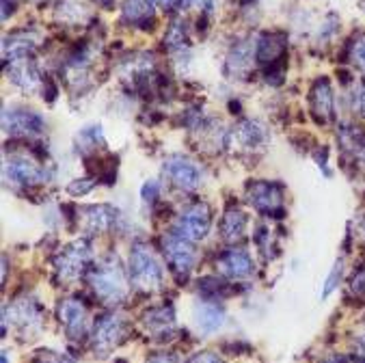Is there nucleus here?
<instances>
[{
	"instance_id": "obj_23",
	"label": "nucleus",
	"mask_w": 365,
	"mask_h": 363,
	"mask_svg": "<svg viewBox=\"0 0 365 363\" xmlns=\"http://www.w3.org/2000/svg\"><path fill=\"white\" fill-rule=\"evenodd\" d=\"M199 290L203 295H207L212 301H216V297L218 295H227L230 290H227V283H223V281H218L216 277H203L201 281H199Z\"/></svg>"
},
{
	"instance_id": "obj_15",
	"label": "nucleus",
	"mask_w": 365,
	"mask_h": 363,
	"mask_svg": "<svg viewBox=\"0 0 365 363\" xmlns=\"http://www.w3.org/2000/svg\"><path fill=\"white\" fill-rule=\"evenodd\" d=\"M266 140V130L255 123V121H240L230 134H227V143L236 145L242 152H253L259 145Z\"/></svg>"
},
{
	"instance_id": "obj_1",
	"label": "nucleus",
	"mask_w": 365,
	"mask_h": 363,
	"mask_svg": "<svg viewBox=\"0 0 365 363\" xmlns=\"http://www.w3.org/2000/svg\"><path fill=\"white\" fill-rule=\"evenodd\" d=\"M87 279L106 305H117L128 297V279L117 257H108L93 266L87 272Z\"/></svg>"
},
{
	"instance_id": "obj_4",
	"label": "nucleus",
	"mask_w": 365,
	"mask_h": 363,
	"mask_svg": "<svg viewBox=\"0 0 365 363\" xmlns=\"http://www.w3.org/2000/svg\"><path fill=\"white\" fill-rule=\"evenodd\" d=\"M128 324L119 314H104L96 320L91 333V348L100 357H108L125 339Z\"/></svg>"
},
{
	"instance_id": "obj_37",
	"label": "nucleus",
	"mask_w": 365,
	"mask_h": 363,
	"mask_svg": "<svg viewBox=\"0 0 365 363\" xmlns=\"http://www.w3.org/2000/svg\"><path fill=\"white\" fill-rule=\"evenodd\" d=\"M96 3H100V5H104V7H108L113 0H96Z\"/></svg>"
},
{
	"instance_id": "obj_12",
	"label": "nucleus",
	"mask_w": 365,
	"mask_h": 363,
	"mask_svg": "<svg viewBox=\"0 0 365 363\" xmlns=\"http://www.w3.org/2000/svg\"><path fill=\"white\" fill-rule=\"evenodd\" d=\"M221 275H225L227 279L240 281V279H249L255 272V264L251 260V255L242 249H230L225 251L216 262Z\"/></svg>"
},
{
	"instance_id": "obj_36",
	"label": "nucleus",
	"mask_w": 365,
	"mask_h": 363,
	"mask_svg": "<svg viewBox=\"0 0 365 363\" xmlns=\"http://www.w3.org/2000/svg\"><path fill=\"white\" fill-rule=\"evenodd\" d=\"M359 359L365 363V335L361 337V342H359Z\"/></svg>"
},
{
	"instance_id": "obj_25",
	"label": "nucleus",
	"mask_w": 365,
	"mask_h": 363,
	"mask_svg": "<svg viewBox=\"0 0 365 363\" xmlns=\"http://www.w3.org/2000/svg\"><path fill=\"white\" fill-rule=\"evenodd\" d=\"M352 61L365 71V35H359L352 44Z\"/></svg>"
},
{
	"instance_id": "obj_11",
	"label": "nucleus",
	"mask_w": 365,
	"mask_h": 363,
	"mask_svg": "<svg viewBox=\"0 0 365 363\" xmlns=\"http://www.w3.org/2000/svg\"><path fill=\"white\" fill-rule=\"evenodd\" d=\"M5 178L11 180L18 186H35V184H43L50 178V171L24 156L11 158L5 165Z\"/></svg>"
},
{
	"instance_id": "obj_34",
	"label": "nucleus",
	"mask_w": 365,
	"mask_h": 363,
	"mask_svg": "<svg viewBox=\"0 0 365 363\" xmlns=\"http://www.w3.org/2000/svg\"><path fill=\"white\" fill-rule=\"evenodd\" d=\"M356 108H359V113L365 117V85L361 87V91H359V98H356Z\"/></svg>"
},
{
	"instance_id": "obj_29",
	"label": "nucleus",
	"mask_w": 365,
	"mask_h": 363,
	"mask_svg": "<svg viewBox=\"0 0 365 363\" xmlns=\"http://www.w3.org/2000/svg\"><path fill=\"white\" fill-rule=\"evenodd\" d=\"M186 363H223V359L214 352H199V354L190 357Z\"/></svg>"
},
{
	"instance_id": "obj_6",
	"label": "nucleus",
	"mask_w": 365,
	"mask_h": 363,
	"mask_svg": "<svg viewBox=\"0 0 365 363\" xmlns=\"http://www.w3.org/2000/svg\"><path fill=\"white\" fill-rule=\"evenodd\" d=\"M89 262H91V245L89 240L83 238L61 249V253L54 257V268L61 279L69 281V279L81 277Z\"/></svg>"
},
{
	"instance_id": "obj_18",
	"label": "nucleus",
	"mask_w": 365,
	"mask_h": 363,
	"mask_svg": "<svg viewBox=\"0 0 365 363\" xmlns=\"http://www.w3.org/2000/svg\"><path fill=\"white\" fill-rule=\"evenodd\" d=\"M121 14H123V20L134 26L150 29L148 24H154V9L150 5V0H125Z\"/></svg>"
},
{
	"instance_id": "obj_33",
	"label": "nucleus",
	"mask_w": 365,
	"mask_h": 363,
	"mask_svg": "<svg viewBox=\"0 0 365 363\" xmlns=\"http://www.w3.org/2000/svg\"><path fill=\"white\" fill-rule=\"evenodd\" d=\"M152 3L158 5V7H163V9H173L175 5L184 3V0H152Z\"/></svg>"
},
{
	"instance_id": "obj_2",
	"label": "nucleus",
	"mask_w": 365,
	"mask_h": 363,
	"mask_svg": "<svg viewBox=\"0 0 365 363\" xmlns=\"http://www.w3.org/2000/svg\"><path fill=\"white\" fill-rule=\"evenodd\" d=\"M130 283L140 292H156L163 287L160 262L145 242H136L130 251Z\"/></svg>"
},
{
	"instance_id": "obj_28",
	"label": "nucleus",
	"mask_w": 365,
	"mask_h": 363,
	"mask_svg": "<svg viewBox=\"0 0 365 363\" xmlns=\"http://www.w3.org/2000/svg\"><path fill=\"white\" fill-rule=\"evenodd\" d=\"M93 186H96V182L89 180V178H87V180H76L74 184L69 186V193H71V195H87Z\"/></svg>"
},
{
	"instance_id": "obj_8",
	"label": "nucleus",
	"mask_w": 365,
	"mask_h": 363,
	"mask_svg": "<svg viewBox=\"0 0 365 363\" xmlns=\"http://www.w3.org/2000/svg\"><path fill=\"white\" fill-rule=\"evenodd\" d=\"M140 327L145 335H150L156 342H169L175 335V310L173 305L152 307L143 314Z\"/></svg>"
},
{
	"instance_id": "obj_13",
	"label": "nucleus",
	"mask_w": 365,
	"mask_h": 363,
	"mask_svg": "<svg viewBox=\"0 0 365 363\" xmlns=\"http://www.w3.org/2000/svg\"><path fill=\"white\" fill-rule=\"evenodd\" d=\"M192 318H195V324L201 333H216L225 324V307L218 305V301H199L195 305V312H192Z\"/></svg>"
},
{
	"instance_id": "obj_32",
	"label": "nucleus",
	"mask_w": 365,
	"mask_h": 363,
	"mask_svg": "<svg viewBox=\"0 0 365 363\" xmlns=\"http://www.w3.org/2000/svg\"><path fill=\"white\" fill-rule=\"evenodd\" d=\"M186 3L197 7V9H201V11H205V14H210L212 7H214V0H186Z\"/></svg>"
},
{
	"instance_id": "obj_20",
	"label": "nucleus",
	"mask_w": 365,
	"mask_h": 363,
	"mask_svg": "<svg viewBox=\"0 0 365 363\" xmlns=\"http://www.w3.org/2000/svg\"><path fill=\"white\" fill-rule=\"evenodd\" d=\"M221 232L227 242H238L247 232V214L238 208H230L221 221Z\"/></svg>"
},
{
	"instance_id": "obj_26",
	"label": "nucleus",
	"mask_w": 365,
	"mask_h": 363,
	"mask_svg": "<svg viewBox=\"0 0 365 363\" xmlns=\"http://www.w3.org/2000/svg\"><path fill=\"white\" fill-rule=\"evenodd\" d=\"M184 41H186V33H184L182 24H173L169 29L167 37H165V44H169V46H184Z\"/></svg>"
},
{
	"instance_id": "obj_16",
	"label": "nucleus",
	"mask_w": 365,
	"mask_h": 363,
	"mask_svg": "<svg viewBox=\"0 0 365 363\" xmlns=\"http://www.w3.org/2000/svg\"><path fill=\"white\" fill-rule=\"evenodd\" d=\"M309 104H312V113L320 123H327L333 119V91H331V83L327 78L316 81V85L312 87L309 93Z\"/></svg>"
},
{
	"instance_id": "obj_21",
	"label": "nucleus",
	"mask_w": 365,
	"mask_h": 363,
	"mask_svg": "<svg viewBox=\"0 0 365 363\" xmlns=\"http://www.w3.org/2000/svg\"><path fill=\"white\" fill-rule=\"evenodd\" d=\"M87 223L91 232H108L117 221V210L110 205H93L87 210Z\"/></svg>"
},
{
	"instance_id": "obj_19",
	"label": "nucleus",
	"mask_w": 365,
	"mask_h": 363,
	"mask_svg": "<svg viewBox=\"0 0 365 363\" xmlns=\"http://www.w3.org/2000/svg\"><path fill=\"white\" fill-rule=\"evenodd\" d=\"M9 78L22 87L24 91H33L39 83V76L35 71V65L29 61V56H20V58H11V69H9Z\"/></svg>"
},
{
	"instance_id": "obj_24",
	"label": "nucleus",
	"mask_w": 365,
	"mask_h": 363,
	"mask_svg": "<svg viewBox=\"0 0 365 363\" xmlns=\"http://www.w3.org/2000/svg\"><path fill=\"white\" fill-rule=\"evenodd\" d=\"M350 292L356 299H365V264L352 275V279H350Z\"/></svg>"
},
{
	"instance_id": "obj_27",
	"label": "nucleus",
	"mask_w": 365,
	"mask_h": 363,
	"mask_svg": "<svg viewBox=\"0 0 365 363\" xmlns=\"http://www.w3.org/2000/svg\"><path fill=\"white\" fill-rule=\"evenodd\" d=\"M145 363H182V361L175 352H154Z\"/></svg>"
},
{
	"instance_id": "obj_3",
	"label": "nucleus",
	"mask_w": 365,
	"mask_h": 363,
	"mask_svg": "<svg viewBox=\"0 0 365 363\" xmlns=\"http://www.w3.org/2000/svg\"><path fill=\"white\" fill-rule=\"evenodd\" d=\"M163 251H165L167 266H169L171 275L175 277V281L186 283L195 268V262H197L192 242H188L171 232V234H165V238H163Z\"/></svg>"
},
{
	"instance_id": "obj_7",
	"label": "nucleus",
	"mask_w": 365,
	"mask_h": 363,
	"mask_svg": "<svg viewBox=\"0 0 365 363\" xmlns=\"http://www.w3.org/2000/svg\"><path fill=\"white\" fill-rule=\"evenodd\" d=\"M247 197L255 210H259L264 214H272V216H277V219H281V214H283V186L274 184V182L257 180V182H251L247 186Z\"/></svg>"
},
{
	"instance_id": "obj_31",
	"label": "nucleus",
	"mask_w": 365,
	"mask_h": 363,
	"mask_svg": "<svg viewBox=\"0 0 365 363\" xmlns=\"http://www.w3.org/2000/svg\"><path fill=\"white\" fill-rule=\"evenodd\" d=\"M158 184L156 182H148L143 186V199L145 201H156V197H158Z\"/></svg>"
},
{
	"instance_id": "obj_30",
	"label": "nucleus",
	"mask_w": 365,
	"mask_h": 363,
	"mask_svg": "<svg viewBox=\"0 0 365 363\" xmlns=\"http://www.w3.org/2000/svg\"><path fill=\"white\" fill-rule=\"evenodd\" d=\"M341 279V262H337L335 264V268H333V272H331V277H329V281H327V290H324V297L331 292V290L335 287V283Z\"/></svg>"
},
{
	"instance_id": "obj_9",
	"label": "nucleus",
	"mask_w": 365,
	"mask_h": 363,
	"mask_svg": "<svg viewBox=\"0 0 365 363\" xmlns=\"http://www.w3.org/2000/svg\"><path fill=\"white\" fill-rule=\"evenodd\" d=\"M163 173L180 190L190 193V190H197L201 186V171H199V167L192 160L184 158V156L167 158L165 165H163Z\"/></svg>"
},
{
	"instance_id": "obj_14",
	"label": "nucleus",
	"mask_w": 365,
	"mask_h": 363,
	"mask_svg": "<svg viewBox=\"0 0 365 363\" xmlns=\"http://www.w3.org/2000/svg\"><path fill=\"white\" fill-rule=\"evenodd\" d=\"M5 130L14 132V134H22V136H35L43 132V119L33 113V111H5L3 117Z\"/></svg>"
},
{
	"instance_id": "obj_5",
	"label": "nucleus",
	"mask_w": 365,
	"mask_h": 363,
	"mask_svg": "<svg viewBox=\"0 0 365 363\" xmlns=\"http://www.w3.org/2000/svg\"><path fill=\"white\" fill-rule=\"evenodd\" d=\"M210 227H212L210 208L205 203H192L175 219L173 234H178L188 242H199L210 234Z\"/></svg>"
},
{
	"instance_id": "obj_17",
	"label": "nucleus",
	"mask_w": 365,
	"mask_h": 363,
	"mask_svg": "<svg viewBox=\"0 0 365 363\" xmlns=\"http://www.w3.org/2000/svg\"><path fill=\"white\" fill-rule=\"evenodd\" d=\"M285 54V37L281 33H266L255 46V58L262 65H277Z\"/></svg>"
},
{
	"instance_id": "obj_10",
	"label": "nucleus",
	"mask_w": 365,
	"mask_h": 363,
	"mask_svg": "<svg viewBox=\"0 0 365 363\" xmlns=\"http://www.w3.org/2000/svg\"><path fill=\"white\" fill-rule=\"evenodd\" d=\"M58 318L69 339H83L89 327V312L83 301L67 299L58 305Z\"/></svg>"
},
{
	"instance_id": "obj_35",
	"label": "nucleus",
	"mask_w": 365,
	"mask_h": 363,
	"mask_svg": "<svg viewBox=\"0 0 365 363\" xmlns=\"http://www.w3.org/2000/svg\"><path fill=\"white\" fill-rule=\"evenodd\" d=\"M322 363H350V359H348L346 354H331V357H327Z\"/></svg>"
},
{
	"instance_id": "obj_22",
	"label": "nucleus",
	"mask_w": 365,
	"mask_h": 363,
	"mask_svg": "<svg viewBox=\"0 0 365 363\" xmlns=\"http://www.w3.org/2000/svg\"><path fill=\"white\" fill-rule=\"evenodd\" d=\"M251 63H253V48L247 41L236 44L234 50L227 56V71L240 76V74H245V71L251 69Z\"/></svg>"
}]
</instances>
